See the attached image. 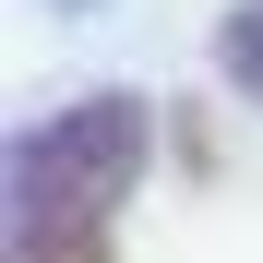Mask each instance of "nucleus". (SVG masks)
I'll return each mask as SVG.
<instances>
[{
  "instance_id": "3",
  "label": "nucleus",
  "mask_w": 263,
  "mask_h": 263,
  "mask_svg": "<svg viewBox=\"0 0 263 263\" xmlns=\"http://www.w3.org/2000/svg\"><path fill=\"white\" fill-rule=\"evenodd\" d=\"M48 12H84V0H48Z\"/></svg>"
},
{
  "instance_id": "2",
  "label": "nucleus",
  "mask_w": 263,
  "mask_h": 263,
  "mask_svg": "<svg viewBox=\"0 0 263 263\" xmlns=\"http://www.w3.org/2000/svg\"><path fill=\"white\" fill-rule=\"evenodd\" d=\"M215 60H228V84H239V96L263 108V0H239V12L215 24Z\"/></svg>"
},
{
  "instance_id": "1",
  "label": "nucleus",
  "mask_w": 263,
  "mask_h": 263,
  "mask_svg": "<svg viewBox=\"0 0 263 263\" xmlns=\"http://www.w3.org/2000/svg\"><path fill=\"white\" fill-rule=\"evenodd\" d=\"M144 144H156V108L108 84V96H72L60 120H36L12 144V180H0V239L12 263H72L108 239L120 192L144 180Z\"/></svg>"
}]
</instances>
